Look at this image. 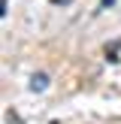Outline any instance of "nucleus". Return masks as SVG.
Wrapping results in <instances>:
<instances>
[{"label": "nucleus", "instance_id": "nucleus-1", "mask_svg": "<svg viewBox=\"0 0 121 124\" xmlns=\"http://www.w3.org/2000/svg\"><path fill=\"white\" fill-rule=\"evenodd\" d=\"M45 85H48V79L42 76V73H39V76H33V79H30V91H45Z\"/></svg>", "mask_w": 121, "mask_h": 124}, {"label": "nucleus", "instance_id": "nucleus-2", "mask_svg": "<svg viewBox=\"0 0 121 124\" xmlns=\"http://www.w3.org/2000/svg\"><path fill=\"white\" fill-rule=\"evenodd\" d=\"M112 3H115V0H103V6H112Z\"/></svg>", "mask_w": 121, "mask_h": 124}, {"label": "nucleus", "instance_id": "nucleus-3", "mask_svg": "<svg viewBox=\"0 0 121 124\" xmlns=\"http://www.w3.org/2000/svg\"><path fill=\"white\" fill-rule=\"evenodd\" d=\"M54 3H70V0H54Z\"/></svg>", "mask_w": 121, "mask_h": 124}]
</instances>
